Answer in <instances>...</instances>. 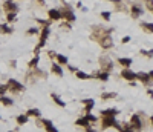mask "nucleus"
Returning <instances> with one entry per match:
<instances>
[{"mask_svg":"<svg viewBox=\"0 0 153 132\" xmlns=\"http://www.w3.org/2000/svg\"><path fill=\"white\" fill-rule=\"evenodd\" d=\"M52 72H55V74H58L61 77L63 75V69H61V66L58 63H52Z\"/></svg>","mask_w":153,"mask_h":132,"instance_id":"nucleus-14","label":"nucleus"},{"mask_svg":"<svg viewBox=\"0 0 153 132\" xmlns=\"http://www.w3.org/2000/svg\"><path fill=\"white\" fill-rule=\"evenodd\" d=\"M26 115H28V117H40V111L38 109H29L28 112H26Z\"/></svg>","mask_w":153,"mask_h":132,"instance_id":"nucleus-20","label":"nucleus"},{"mask_svg":"<svg viewBox=\"0 0 153 132\" xmlns=\"http://www.w3.org/2000/svg\"><path fill=\"white\" fill-rule=\"evenodd\" d=\"M118 112L120 111H116V109H104V111H101V115L103 117H116L118 115Z\"/></svg>","mask_w":153,"mask_h":132,"instance_id":"nucleus-8","label":"nucleus"},{"mask_svg":"<svg viewBox=\"0 0 153 132\" xmlns=\"http://www.w3.org/2000/svg\"><path fill=\"white\" fill-rule=\"evenodd\" d=\"M75 125L87 128V126H89V121H87V118H86V117H84V118H78V120H77V123H75Z\"/></svg>","mask_w":153,"mask_h":132,"instance_id":"nucleus-21","label":"nucleus"},{"mask_svg":"<svg viewBox=\"0 0 153 132\" xmlns=\"http://www.w3.org/2000/svg\"><path fill=\"white\" fill-rule=\"evenodd\" d=\"M38 60H40V57H38V55H35V57H34V58L29 61V66H31V68H37V63H38Z\"/></svg>","mask_w":153,"mask_h":132,"instance_id":"nucleus-26","label":"nucleus"},{"mask_svg":"<svg viewBox=\"0 0 153 132\" xmlns=\"http://www.w3.org/2000/svg\"><path fill=\"white\" fill-rule=\"evenodd\" d=\"M130 125H132V128H133V131H139L141 128H142V120L139 118V115H135L130 118Z\"/></svg>","mask_w":153,"mask_h":132,"instance_id":"nucleus-2","label":"nucleus"},{"mask_svg":"<svg viewBox=\"0 0 153 132\" xmlns=\"http://www.w3.org/2000/svg\"><path fill=\"white\" fill-rule=\"evenodd\" d=\"M41 125L44 126V129H46L48 132H58L57 131V128L52 125V121H49V120H41Z\"/></svg>","mask_w":153,"mask_h":132,"instance_id":"nucleus-4","label":"nucleus"},{"mask_svg":"<svg viewBox=\"0 0 153 132\" xmlns=\"http://www.w3.org/2000/svg\"><path fill=\"white\" fill-rule=\"evenodd\" d=\"M0 103L5 104V106H12L14 100H11L9 97H6V95H2V97H0Z\"/></svg>","mask_w":153,"mask_h":132,"instance_id":"nucleus-11","label":"nucleus"},{"mask_svg":"<svg viewBox=\"0 0 153 132\" xmlns=\"http://www.w3.org/2000/svg\"><path fill=\"white\" fill-rule=\"evenodd\" d=\"M84 103H86V108H84V112H89L92 108H94V104H95V101L94 100H89V98H86V100H83Z\"/></svg>","mask_w":153,"mask_h":132,"instance_id":"nucleus-15","label":"nucleus"},{"mask_svg":"<svg viewBox=\"0 0 153 132\" xmlns=\"http://www.w3.org/2000/svg\"><path fill=\"white\" fill-rule=\"evenodd\" d=\"M3 8L6 11H9V12H15L17 9H19V6H17V3H14L12 0H8V2L3 3Z\"/></svg>","mask_w":153,"mask_h":132,"instance_id":"nucleus-3","label":"nucleus"},{"mask_svg":"<svg viewBox=\"0 0 153 132\" xmlns=\"http://www.w3.org/2000/svg\"><path fill=\"white\" fill-rule=\"evenodd\" d=\"M86 132H96V131H95V129H92L91 126H87V128H86Z\"/></svg>","mask_w":153,"mask_h":132,"instance_id":"nucleus-35","label":"nucleus"},{"mask_svg":"<svg viewBox=\"0 0 153 132\" xmlns=\"http://www.w3.org/2000/svg\"><path fill=\"white\" fill-rule=\"evenodd\" d=\"M149 2H150V0H149Z\"/></svg>","mask_w":153,"mask_h":132,"instance_id":"nucleus-40","label":"nucleus"},{"mask_svg":"<svg viewBox=\"0 0 153 132\" xmlns=\"http://www.w3.org/2000/svg\"><path fill=\"white\" fill-rule=\"evenodd\" d=\"M115 125H116L115 117H103V128H110Z\"/></svg>","mask_w":153,"mask_h":132,"instance_id":"nucleus-5","label":"nucleus"},{"mask_svg":"<svg viewBox=\"0 0 153 132\" xmlns=\"http://www.w3.org/2000/svg\"><path fill=\"white\" fill-rule=\"evenodd\" d=\"M115 97H116L115 92H104V94L101 95V98H103V100H109V98H115Z\"/></svg>","mask_w":153,"mask_h":132,"instance_id":"nucleus-23","label":"nucleus"},{"mask_svg":"<svg viewBox=\"0 0 153 132\" xmlns=\"http://www.w3.org/2000/svg\"><path fill=\"white\" fill-rule=\"evenodd\" d=\"M147 8L150 11H153V0H150V2H147Z\"/></svg>","mask_w":153,"mask_h":132,"instance_id":"nucleus-33","label":"nucleus"},{"mask_svg":"<svg viewBox=\"0 0 153 132\" xmlns=\"http://www.w3.org/2000/svg\"><path fill=\"white\" fill-rule=\"evenodd\" d=\"M61 17H63L61 11H58V9H49V19L51 20H60Z\"/></svg>","mask_w":153,"mask_h":132,"instance_id":"nucleus-7","label":"nucleus"},{"mask_svg":"<svg viewBox=\"0 0 153 132\" xmlns=\"http://www.w3.org/2000/svg\"><path fill=\"white\" fill-rule=\"evenodd\" d=\"M127 42H130V37H129V36L123 37V43H127Z\"/></svg>","mask_w":153,"mask_h":132,"instance_id":"nucleus-34","label":"nucleus"},{"mask_svg":"<svg viewBox=\"0 0 153 132\" xmlns=\"http://www.w3.org/2000/svg\"><path fill=\"white\" fill-rule=\"evenodd\" d=\"M77 77L81 78V80H87V78H91V75L86 74V72H83V71H77Z\"/></svg>","mask_w":153,"mask_h":132,"instance_id":"nucleus-24","label":"nucleus"},{"mask_svg":"<svg viewBox=\"0 0 153 132\" xmlns=\"http://www.w3.org/2000/svg\"><path fill=\"white\" fill-rule=\"evenodd\" d=\"M147 92H149V95H150V97H152V98H153V91H152V89H149V91H147Z\"/></svg>","mask_w":153,"mask_h":132,"instance_id":"nucleus-37","label":"nucleus"},{"mask_svg":"<svg viewBox=\"0 0 153 132\" xmlns=\"http://www.w3.org/2000/svg\"><path fill=\"white\" fill-rule=\"evenodd\" d=\"M118 63L125 66V69H127L130 65H132V58H118Z\"/></svg>","mask_w":153,"mask_h":132,"instance_id":"nucleus-16","label":"nucleus"},{"mask_svg":"<svg viewBox=\"0 0 153 132\" xmlns=\"http://www.w3.org/2000/svg\"><path fill=\"white\" fill-rule=\"evenodd\" d=\"M15 17H17V14H15V12H8L6 20H8V22H14V20H15Z\"/></svg>","mask_w":153,"mask_h":132,"instance_id":"nucleus-28","label":"nucleus"},{"mask_svg":"<svg viewBox=\"0 0 153 132\" xmlns=\"http://www.w3.org/2000/svg\"><path fill=\"white\" fill-rule=\"evenodd\" d=\"M121 75H123V78H125V80H130V82L136 78V74H135V72H132L130 69H124Z\"/></svg>","mask_w":153,"mask_h":132,"instance_id":"nucleus-6","label":"nucleus"},{"mask_svg":"<svg viewBox=\"0 0 153 132\" xmlns=\"http://www.w3.org/2000/svg\"><path fill=\"white\" fill-rule=\"evenodd\" d=\"M63 17H66V19H67L69 22H74V20H75V15H74V12H72V11L65 12V14H63Z\"/></svg>","mask_w":153,"mask_h":132,"instance_id":"nucleus-25","label":"nucleus"},{"mask_svg":"<svg viewBox=\"0 0 153 132\" xmlns=\"http://www.w3.org/2000/svg\"><path fill=\"white\" fill-rule=\"evenodd\" d=\"M28 115H19L17 117V123H19V125H26V123H28Z\"/></svg>","mask_w":153,"mask_h":132,"instance_id":"nucleus-22","label":"nucleus"},{"mask_svg":"<svg viewBox=\"0 0 153 132\" xmlns=\"http://www.w3.org/2000/svg\"><path fill=\"white\" fill-rule=\"evenodd\" d=\"M101 15H103V19H104V20H110V12H107V11H106V12H101Z\"/></svg>","mask_w":153,"mask_h":132,"instance_id":"nucleus-31","label":"nucleus"},{"mask_svg":"<svg viewBox=\"0 0 153 132\" xmlns=\"http://www.w3.org/2000/svg\"><path fill=\"white\" fill-rule=\"evenodd\" d=\"M136 78H138V80H141L142 83H146V85L150 83V77H149V74H146V72H139V74H136Z\"/></svg>","mask_w":153,"mask_h":132,"instance_id":"nucleus-9","label":"nucleus"},{"mask_svg":"<svg viewBox=\"0 0 153 132\" xmlns=\"http://www.w3.org/2000/svg\"><path fill=\"white\" fill-rule=\"evenodd\" d=\"M37 32H38L37 28H31V29H28V34H37Z\"/></svg>","mask_w":153,"mask_h":132,"instance_id":"nucleus-32","label":"nucleus"},{"mask_svg":"<svg viewBox=\"0 0 153 132\" xmlns=\"http://www.w3.org/2000/svg\"><path fill=\"white\" fill-rule=\"evenodd\" d=\"M86 118H87V121H89V123H91V121H96V117H95V115H91V114H87Z\"/></svg>","mask_w":153,"mask_h":132,"instance_id":"nucleus-30","label":"nucleus"},{"mask_svg":"<svg viewBox=\"0 0 153 132\" xmlns=\"http://www.w3.org/2000/svg\"><path fill=\"white\" fill-rule=\"evenodd\" d=\"M112 2H116V3H118V2H120V0H112Z\"/></svg>","mask_w":153,"mask_h":132,"instance_id":"nucleus-39","label":"nucleus"},{"mask_svg":"<svg viewBox=\"0 0 153 132\" xmlns=\"http://www.w3.org/2000/svg\"><path fill=\"white\" fill-rule=\"evenodd\" d=\"M149 77H150V80H153V71H150V72H149Z\"/></svg>","mask_w":153,"mask_h":132,"instance_id":"nucleus-36","label":"nucleus"},{"mask_svg":"<svg viewBox=\"0 0 153 132\" xmlns=\"http://www.w3.org/2000/svg\"><path fill=\"white\" fill-rule=\"evenodd\" d=\"M55 57H57V61H58V65H67V57L61 55V54H55Z\"/></svg>","mask_w":153,"mask_h":132,"instance_id":"nucleus-18","label":"nucleus"},{"mask_svg":"<svg viewBox=\"0 0 153 132\" xmlns=\"http://www.w3.org/2000/svg\"><path fill=\"white\" fill-rule=\"evenodd\" d=\"M115 128L118 129V131H121V132H133V128H132L130 125L121 126V125H118V123H116V125H115Z\"/></svg>","mask_w":153,"mask_h":132,"instance_id":"nucleus-12","label":"nucleus"},{"mask_svg":"<svg viewBox=\"0 0 153 132\" xmlns=\"http://www.w3.org/2000/svg\"><path fill=\"white\" fill-rule=\"evenodd\" d=\"M52 98H54V101H55V103L58 104V106H61V108H65V106H66V103L63 101V100L60 98L58 95H55V94H52Z\"/></svg>","mask_w":153,"mask_h":132,"instance_id":"nucleus-19","label":"nucleus"},{"mask_svg":"<svg viewBox=\"0 0 153 132\" xmlns=\"http://www.w3.org/2000/svg\"><path fill=\"white\" fill-rule=\"evenodd\" d=\"M98 78H100V80L107 82V80H109V72H101V74H98Z\"/></svg>","mask_w":153,"mask_h":132,"instance_id":"nucleus-27","label":"nucleus"},{"mask_svg":"<svg viewBox=\"0 0 153 132\" xmlns=\"http://www.w3.org/2000/svg\"><path fill=\"white\" fill-rule=\"evenodd\" d=\"M12 28L8 25H0V34H12Z\"/></svg>","mask_w":153,"mask_h":132,"instance_id":"nucleus-13","label":"nucleus"},{"mask_svg":"<svg viewBox=\"0 0 153 132\" xmlns=\"http://www.w3.org/2000/svg\"><path fill=\"white\" fill-rule=\"evenodd\" d=\"M104 40L101 42V46L104 48V49H107V48H112V45H113V42H112V39L109 37V36H106V37H103Z\"/></svg>","mask_w":153,"mask_h":132,"instance_id":"nucleus-10","label":"nucleus"},{"mask_svg":"<svg viewBox=\"0 0 153 132\" xmlns=\"http://www.w3.org/2000/svg\"><path fill=\"white\" fill-rule=\"evenodd\" d=\"M142 26H144V28H146L147 31L153 32V23H142Z\"/></svg>","mask_w":153,"mask_h":132,"instance_id":"nucleus-29","label":"nucleus"},{"mask_svg":"<svg viewBox=\"0 0 153 132\" xmlns=\"http://www.w3.org/2000/svg\"><path fill=\"white\" fill-rule=\"evenodd\" d=\"M142 14V8L139 6H132V15L133 17H139Z\"/></svg>","mask_w":153,"mask_h":132,"instance_id":"nucleus-17","label":"nucleus"},{"mask_svg":"<svg viewBox=\"0 0 153 132\" xmlns=\"http://www.w3.org/2000/svg\"><path fill=\"white\" fill-rule=\"evenodd\" d=\"M6 86H8V89H9V91H14V92H22V91H25V86H23L22 83H19L17 80H14V78H9L8 83H6Z\"/></svg>","mask_w":153,"mask_h":132,"instance_id":"nucleus-1","label":"nucleus"},{"mask_svg":"<svg viewBox=\"0 0 153 132\" xmlns=\"http://www.w3.org/2000/svg\"><path fill=\"white\" fill-rule=\"evenodd\" d=\"M150 121H152V125H153V115H152V118H150Z\"/></svg>","mask_w":153,"mask_h":132,"instance_id":"nucleus-38","label":"nucleus"}]
</instances>
